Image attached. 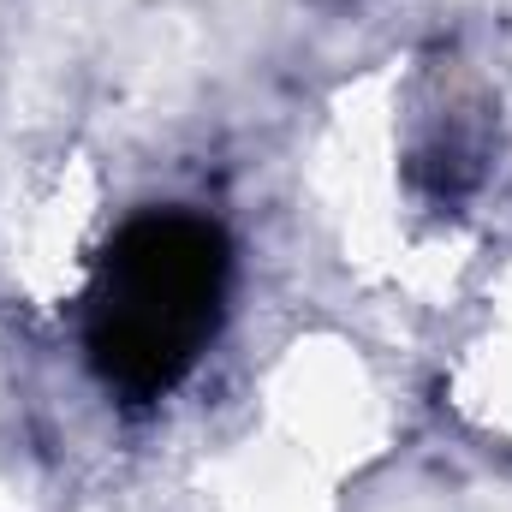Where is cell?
Segmentation results:
<instances>
[{
	"mask_svg": "<svg viewBox=\"0 0 512 512\" xmlns=\"http://www.w3.org/2000/svg\"><path fill=\"white\" fill-rule=\"evenodd\" d=\"M209 298H215V262L203 251V239L179 227L143 233L114 280V304H108L114 346L143 370H167L197 340Z\"/></svg>",
	"mask_w": 512,
	"mask_h": 512,
	"instance_id": "obj_1",
	"label": "cell"
}]
</instances>
